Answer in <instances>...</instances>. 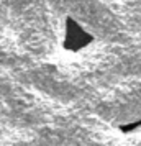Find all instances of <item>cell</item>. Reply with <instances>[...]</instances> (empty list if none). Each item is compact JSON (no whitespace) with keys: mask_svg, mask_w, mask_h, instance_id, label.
<instances>
[{"mask_svg":"<svg viewBox=\"0 0 141 146\" xmlns=\"http://www.w3.org/2000/svg\"><path fill=\"white\" fill-rule=\"evenodd\" d=\"M117 130H118L120 133H125V135L138 131V130H141V117L138 120H131V121H126V123L117 125Z\"/></svg>","mask_w":141,"mask_h":146,"instance_id":"cell-2","label":"cell"},{"mask_svg":"<svg viewBox=\"0 0 141 146\" xmlns=\"http://www.w3.org/2000/svg\"><path fill=\"white\" fill-rule=\"evenodd\" d=\"M95 36L74 17L67 15L62 28V49L67 53H82L94 44Z\"/></svg>","mask_w":141,"mask_h":146,"instance_id":"cell-1","label":"cell"}]
</instances>
